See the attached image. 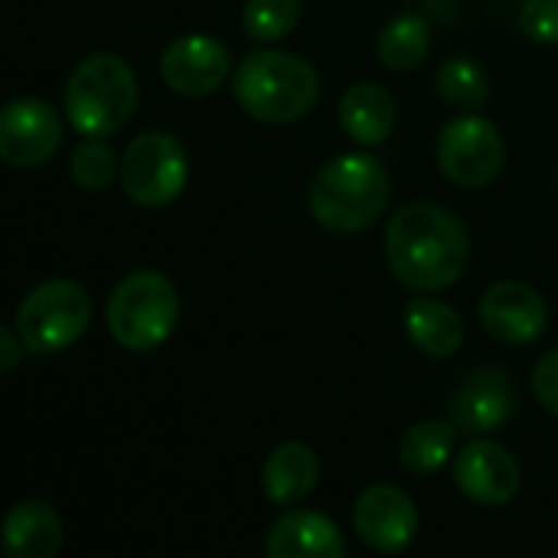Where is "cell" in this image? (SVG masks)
Instances as JSON below:
<instances>
[{
	"instance_id": "52a82bcc",
	"label": "cell",
	"mask_w": 558,
	"mask_h": 558,
	"mask_svg": "<svg viewBox=\"0 0 558 558\" xmlns=\"http://www.w3.org/2000/svg\"><path fill=\"white\" fill-rule=\"evenodd\" d=\"M190 180L186 147L170 131L137 134L121 157V186L131 203L144 209L170 206Z\"/></svg>"
},
{
	"instance_id": "5b68a950",
	"label": "cell",
	"mask_w": 558,
	"mask_h": 558,
	"mask_svg": "<svg viewBox=\"0 0 558 558\" xmlns=\"http://www.w3.org/2000/svg\"><path fill=\"white\" fill-rule=\"evenodd\" d=\"M105 320L121 350L150 353L173 337L180 324V294L163 271L137 268L114 284Z\"/></svg>"
},
{
	"instance_id": "8fae6325",
	"label": "cell",
	"mask_w": 558,
	"mask_h": 558,
	"mask_svg": "<svg viewBox=\"0 0 558 558\" xmlns=\"http://www.w3.org/2000/svg\"><path fill=\"white\" fill-rule=\"evenodd\" d=\"M232 75V52L209 33H186L160 56V78L183 98H203L222 88Z\"/></svg>"
},
{
	"instance_id": "ac0fdd59",
	"label": "cell",
	"mask_w": 558,
	"mask_h": 558,
	"mask_svg": "<svg viewBox=\"0 0 558 558\" xmlns=\"http://www.w3.org/2000/svg\"><path fill=\"white\" fill-rule=\"evenodd\" d=\"M340 128L363 147L383 144L396 128V98L379 82H356L340 98Z\"/></svg>"
},
{
	"instance_id": "30bf717a",
	"label": "cell",
	"mask_w": 558,
	"mask_h": 558,
	"mask_svg": "<svg viewBox=\"0 0 558 558\" xmlns=\"http://www.w3.org/2000/svg\"><path fill=\"white\" fill-rule=\"evenodd\" d=\"M62 144L59 111L33 95L13 98L0 111V157L16 170H36L52 160Z\"/></svg>"
},
{
	"instance_id": "ffe728a7",
	"label": "cell",
	"mask_w": 558,
	"mask_h": 558,
	"mask_svg": "<svg viewBox=\"0 0 558 558\" xmlns=\"http://www.w3.org/2000/svg\"><path fill=\"white\" fill-rule=\"evenodd\" d=\"M454 441H458V425L451 418L448 422L445 418L418 422L399 441V464L415 477L438 474L451 461Z\"/></svg>"
},
{
	"instance_id": "4316f807",
	"label": "cell",
	"mask_w": 558,
	"mask_h": 558,
	"mask_svg": "<svg viewBox=\"0 0 558 558\" xmlns=\"http://www.w3.org/2000/svg\"><path fill=\"white\" fill-rule=\"evenodd\" d=\"M23 353H26V347H23L16 327L13 330L10 327H0V373H13Z\"/></svg>"
},
{
	"instance_id": "d4e9b609",
	"label": "cell",
	"mask_w": 558,
	"mask_h": 558,
	"mask_svg": "<svg viewBox=\"0 0 558 558\" xmlns=\"http://www.w3.org/2000/svg\"><path fill=\"white\" fill-rule=\"evenodd\" d=\"M520 26L533 43L556 46L558 43V0H523Z\"/></svg>"
},
{
	"instance_id": "7402d4cb",
	"label": "cell",
	"mask_w": 558,
	"mask_h": 558,
	"mask_svg": "<svg viewBox=\"0 0 558 558\" xmlns=\"http://www.w3.org/2000/svg\"><path fill=\"white\" fill-rule=\"evenodd\" d=\"M435 85H438V95L454 105V108H481L487 105L490 98V78L487 72L474 62V59H464V56H454L448 59L438 75H435Z\"/></svg>"
},
{
	"instance_id": "9a60e30c",
	"label": "cell",
	"mask_w": 558,
	"mask_h": 558,
	"mask_svg": "<svg viewBox=\"0 0 558 558\" xmlns=\"http://www.w3.org/2000/svg\"><path fill=\"white\" fill-rule=\"evenodd\" d=\"M268 558H343L347 543L337 523L314 510H284L268 536H265Z\"/></svg>"
},
{
	"instance_id": "ba28073f",
	"label": "cell",
	"mask_w": 558,
	"mask_h": 558,
	"mask_svg": "<svg viewBox=\"0 0 558 558\" xmlns=\"http://www.w3.org/2000/svg\"><path fill=\"white\" fill-rule=\"evenodd\" d=\"M438 170L461 190H481L504 170V137L494 121L481 114H458L438 134Z\"/></svg>"
},
{
	"instance_id": "277c9868",
	"label": "cell",
	"mask_w": 558,
	"mask_h": 558,
	"mask_svg": "<svg viewBox=\"0 0 558 558\" xmlns=\"http://www.w3.org/2000/svg\"><path fill=\"white\" fill-rule=\"evenodd\" d=\"M62 105L82 137H111L137 108V75L121 56L92 52L69 72Z\"/></svg>"
},
{
	"instance_id": "3957f363",
	"label": "cell",
	"mask_w": 558,
	"mask_h": 558,
	"mask_svg": "<svg viewBox=\"0 0 558 558\" xmlns=\"http://www.w3.org/2000/svg\"><path fill=\"white\" fill-rule=\"evenodd\" d=\"M232 95L239 108L262 124H294L317 105L320 75L294 52L255 49L235 65Z\"/></svg>"
},
{
	"instance_id": "44dd1931",
	"label": "cell",
	"mask_w": 558,
	"mask_h": 558,
	"mask_svg": "<svg viewBox=\"0 0 558 558\" xmlns=\"http://www.w3.org/2000/svg\"><path fill=\"white\" fill-rule=\"evenodd\" d=\"M428 46H432V29H428V20L418 13H405V16H396L392 23H386L379 33V43H376L383 65L392 72L418 69L428 56Z\"/></svg>"
},
{
	"instance_id": "d6986e66",
	"label": "cell",
	"mask_w": 558,
	"mask_h": 558,
	"mask_svg": "<svg viewBox=\"0 0 558 558\" xmlns=\"http://www.w3.org/2000/svg\"><path fill=\"white\" fill-rule=\"evenodd\" d=\"M405 333L418 353L448 360L464 347V317L445 301L415 298L405 307Z\"/></svg>"
},
{
	"instance_id": "7c38bea8",
	"label": "cell",
	"mask_w": 558,
	"mask_h": 558,
	"mask_svg": "<svg viewBox=\"0 0 558 558\" xmlns=\"http://www.w3.org/2000/svg\"><path fill=\"white\" fill-rule=\"evenodd\" d=\"M454 484L471 504L497 510L517 500L523 487V468L504 445L474 438L454 458Z\"/></svg>"
},
{
	"instance_id": "2e32d148",
	"label": "cell",
	"mask_w": 558,
	"mask_h": 558,
	"mask_svg": "<svg viewBox=\"0 0 558 558\" xmlns=\"http://www.w3.org/2000/svg\"><path fill=\"white\" fill-rule=\"evenodd\" d=\"M317 477H320V461L314 448L304 441H284L262 464V494L271 507L288 510L314 494Z\"/></svg>"
},
{
	"instance_id": "4fadbf2b",
	"label": "cell",
	"mask_w": 558,
	"mask_h": 558,
	"mask_svg": "<svg viewBox=\"0 0 558 558\" xmlns=\"http://www.w3.org/2000/svg\"><path fill=\"white\" fill-rule=\"evenodd\" d=\"M353 530L373 553L399 556L418 533V510L405 490L392 484H373L353 504Z\"/></svg>"
},
{
	"instance_id": "6da1fadb",
	"label": "cell",
	"mask_w": 558,
	"mask_h": 558,
	"mask_svg": "<svg viewBox=\"0 0 558 558\" xmlns=\"http://www.w3.org/2000/svg\"><path fill=\"white\" fill-rule=\"evenodd\" d=\"M471 258L464 222L438 203H405L386 222V262L399 284L412 291H445L458 284Z\"/></svg>"
},
{
	"instance_id": "603a6c76",
	"label": "cell",
	"mask_w": 558,
	"mask_h": 558,
	"mask_svg": "<svg viewBox=\"0 0 558 558\" xmlns=\"http://www.w3.org/2000/svg\"><path fill=\"white\" fill-rule=\"evenodd\" d=\"M69 173H72V183H78L82 190L101 193L121 173V160L114 157L105 137H85L82 144H75L69 157Z\"/></svg>"
},
{
	"instance_id": "5bb4252c",
	"label": "cell",
	"mask_w": 558,
	"mask_h": 558,
	"mask_svg": "<svg viewBox=\"0 0 558 558\" xmlns=\"http://www.w3.org/2000/svg\"><path fill=\"white\" fill-rule=\"evenodd\" d=\"M481 324L504 347H530L549 327L543 294L526 281H497L481 298Z\"/></svg>"
},
{
	"instance_id": "7a4b0ae2",
	"label": "cell",
	"mask_w": 558,
	"mask_h": 558,
	"mask_svg": "<svg viewBox=\"0 0 558 558\" xmlns=\"http://www.w3.org/2000/svg\"><path fill=\"white\" fill-rule=\"evenodd\" d=\"M392 196V180L373 154H340L327 160L307 190V206L317 226L337 235H353L383 219Z\"/></svg>"
},
{
	"instance_id": "cb8c5ba5",
	"label": "cell",
	"mask_w": 558,
	"mask_h": 558,
	"mask_svg": "<svg viewBox=\"0 0 558 558\" xmlns=\"http://www.w3.org/2000/svg\"><path fill=\"white\" fill-rule=\"evenodd\" d=\"M301 23V0H248L242 10V29L255 43H275L294 33Z\"/></svg>"
},
{
	"instance_id": "484cf974",
	"label": "cell",
	"mask_w": 558,
	"mask_h": 558,
	"mask_svg": "<svg viewBox=\"0 0 558 558\" xmlns=\"http://www.w3.org/2000/svg\"><path fill=\"white\" fill-rule=\"evenodd\" d=\"M533 396L546 412L558 415V347L549 350L533 369Z\"/></svg>"
},
{
	"instance_id": "8992f818",
	"label": "cell",
	"mask_w": 558,
	"mask_h": 558,
	"mask_svg": "<svg viewBox=\"0 0 558 558\" xmlns=\"http://www.w3.org/2000/svg\"><path fill=\"white\" fill-rule=\"evenodd\" d=\"M92 324V298L78 281L49 278L26 291L16 307L13 327L33 356H52L69 350Z\"/></svg>"
},
{
	"instance_id": "e0dca14e",
	"label": "cell",
	"mask_w": 558,
	"mask_h": 558,
	"mask_svg": "<svg viewBox=\"0 0 558 558\" xmlns=\"http://www.w3.org/2000/svg\"><path fill=\"white\" fill-rule=\"evenodd\" d=\"M0 543L7 558H52L62 549V520L43 500H23L3 517Z\"/></svg>"
},
{
	"instance_id": "9c48e42d",
	"label": "cell",
	"mask_w": 558,
	"mask_h": 558,
	"mask_svg": "<svg viewBox=\"0 0 558 558\" xmlns=\"http://www.w3.org/2000/svg\"><path fill=\"white\" fill-rule=\"evenodd\" d=\"M517 412V386L504 366H477L468 373L451 399H448V418L458 425V432L487 438L510 425Z\"/></svg>"
}]
</instances>
